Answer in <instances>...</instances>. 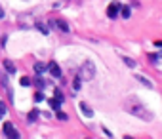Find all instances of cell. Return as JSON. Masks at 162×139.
<instances>
[{"label": "cell", "instance_id": "cell-23", "mask_svg": "<svg viewBox=\"0 0 162 139\" xmlns=\"http://www.w3.org/2000/svg\"><path fill=\"white\" fill-rule=\"evenodd\" d=\"M57 118H59V120H67V114L61 112V111H57Z\"/></svg>", "mask_w": 162, "mask_h": 139}, {"label": "cell", "instance_id": "cell-12", "mask_svg": "<svg viewBox=\"0 0 162 139\" xmlns=\"http://www.w3.org/2000/svg\"><path fill=\"white\" fill-rule=\"evenodd\" d=\"M135 78L143 84V86H147V88H153V82H151V80H147L145 76H141V74H135Z\"/></svg>", "mask_w": 162, "mask_h": 139}, {"label": "cell", "instance_id": "cell-9", "mask_svg": "<svg viewBox=\"0 0 162 139\" xmlns=\"http://www.w3.org/2000/svg\"><path fill=\"white\" fill-rule=\"evenodd\" d=\"M48 105H50L56 112H57V111H61V101H57L56 97H54V99H48Z\"/></svg>", "mask_w": 162, "mask_h": 139}, {"label": "cell", "instance_id": "cell-11", "mask_svg": "<svg viewBox=\"0 0 162 139\" xmlns=\"http://www.w3.org/2000/svg\"><path fill=\"white\" fill-rule=\"evenodd\" d=\"M46 67L48 65H44V63H34V73L36 74H44L46 73Z\"/></svg>", "mask_w": 162, "mask_h": 139}, {"label": "cell", "instance_id": "cell-6", "mask_svg": "<svg viewBox=\"0 0 162 139\" xmlns=\"http://www.w3.org/2000/svg\"><path fill=\"white\" fill-rule=\"evenodd\" d=\"M118 12H120V4H118V2H111L109 8H107V15L111 19H115L116 15H118Z\"/></svg>", "mask_w": 162, "mask_h": 139}, {"label": "cell", "instance_id": "cell-14", "mask_svg": "<svg viewBox=\"0 0 162 139\" xmlns=\"http://www.w3.org/2000/svg\"><path fill=\"white\" fill-rule=\"evenodd\" d=\"M73 88L76 90V92H78V90L82 88V78H80L78 74H76V76H74V80H73Z\"/></svg>", "mask_w": 162, "mask_h": 139}, {"label": "cell", "instance_id": "cell-5", "mask_svg": "<svg viewBox=\"0 0 162 139\" xmlns=\"http://www.w3.org/2000/svg\"><path fill=\"white\" fill-rule=\"evenodd\" d=\"M46 69L50 71V74L54 76V78H61V69H59V65H57L56 61H50Z\"/></svg>", "mask_w": 162, "mask_h": 139}, {"label": "cell", "instance_id": "cell-7", "mask_svg": "<svg viewBox=\"0 0 162 139\" xmlns=\"http://www.w3.org/2000/svg\"><path fill=\"white\" fill-rule=\"evenodd\" d=\"M80 112H82L84 116H88V118H92V116H93V111H92V109H90V107L86 105L84 101L80 103Z\"/></svg>", "mask_w": 162, "mask_h": 139}, {"label": "cell", "instance_id": "cell-10", "mask_svg": "<svg viewBox=\"0 0 162 139\" xmlns=\"http://www.w3.org/2000/svg\"><path fill=\"white\" fill-rule=\"evenodd\" d=\"M118 14H120L124 19H128L130 15H132V10H130V6H120V12H118Z\"/></svg>", "mask_w": 162, "mask_h": 139}, {"label": "cell", "instance_id": "cell-19", "mask_svg": "<svg viewBox=\"0 0 162 139\" xmlns=\"http://www.w3.org/2000/svg\"><path fill=\"white\" fill-rule=\"evenodd\" d=\"M31 82H32V80L29 78V76H23V78L19 80V84H21V86H31Z\"/></svg>", "mask_w": 162, "mask_h": 139}, {"label": "cell", "instance_id": "cell-22", "mask_svg": "<svg viewBox=\"0 0 162 139\" xmlns=\"http://www.w3.org/2000/svg\"><path fill=\"white\" fill-rule=\"evenodd\" d=\"M6 111H8V107H6V103H0V114H6Z\"/></svg>", "mask_w": 162, "mask_h": 139}, {"label": "cell", "instance_id": "cell-16", "mask_svg": "<svg viewBox=\"0 0 162 139\" xmlns=\"http://www.w3.org/2000/svg\"><path fill=\"white\" fill-rule=\"evenodd\" d=\"M54 97H56L57 99V101H61V103H63V93H61V90H54Z\"/></svg>", "mask_w": 162, "mask_h": 139}, {"label": "cell", "instance_id": "cell-26", "mask_svg": "<svg viewBox=\"0 0 162 139\" xmlns=\"http://www.w3.org/2000/svg\"><path fill=\"white\" fill-rule=\"evenodd\" d=\"M0 118H2V114H0Z\"/></svg>", "mask_w": 162, "mask_h": 139}, {"label": "cell", "instance_id": "cell-21", "mask_svg": "<svg viewBox=\"0 0 162 139\" xmlns=\"http://www.w3.org/2000/svg\"><path fill=\"white\" fill-rule=\"evenodd\" d=\"M149 59H151V63H154V65L158 63V55H157V53H151V55H149Z\"/></svg>", "mask_w": 162, "mask_h": 139}, {"label": "cell", "instance_id": "cell-20", "mask_svg": "<svg viewBox=\"0 0 162 139\" xmlns=\"http://www.w3.org/2000/svg\"><path fill=\"white\" fill-rule=\"evenodd\" d=\"M122 59H124V63H126L128 67H132V69L135 67V61H134V59H130V57H122Z\"/></svg>", "mask_w": 162, "mask_h": 139}, {"label": "cell", "instance_id": "cell-3", "mask_svg": "<svg viewBox=\"0 0 162 139\" xmlns=\"http://www.w3.org/2000/svg\"><path fill=\"white\" fill-rule=\"evenodd\" d=\"M4 134H6V137H12V139H19V137H21L19 131L14 128L12 122H6V124H4Z\"/></svg>", "mask_w": 162, "mask_h": 139}, {"label": "cell", "instance_id": "cell-1", "mask_svg": "<svg viewBox=\"0 0 162 139\" xmlns=\"http://www.w3.org/2000/svg\"><path fill=\"white\" fill-rule=\"evenodd\" d=\"M124 109L128 112H132L134 116H137V118H141V120H153V112H149L147 109H145V105L141 101H137L135 97H130L124 101Z\"/></svg>", "mask_w": 162, "mask_h": 139}, {"label": "cell", "instance_id": "cell-4", "mask_svg": "<svg viewBox=\"0 0 162 139\" xmlns=\"http://www.w3.org/2000/svg\"><path fill=\"white\" fill-rule=\"evenodd\" d=\"M50 27L51 29H59V31H63V33H69V31H71L69 25H67V21H63V19H51Z\"/></svg>", "mask_w": 162, "mask_h": 139}, {"label": "cell", "instance_id": "cell-17", "mask_svg": "<svg viewBox=\"0 0 162 139\" xmlns=\"http://www.w3.org/2000/svg\"><path fill=\"white\" fill-rule=\"evenodd\" d=\"M44 99H46V97H44V93H42V92H36V93H34V101H36V103L44 101Z\"/></svg>", "mask_w": 162, "mask_h": 139}, {"label": "cell", "instance_id": "cell-25", "mask_svg": "<svg viewBox=\"0 0 162 139\" xmlns=\"http://www.w3.org/2000/svg\"><path fill=\"white\" fill-rule=\"evenodd\" d=\"M0 19H4V10H2V6H0Z\"/></svg>", "mask_w": 162, "mask_h": 139}, {"label": "cell", "instance_id": "cell-8", "mask_svg": "<svg viewBox=\"0 0 162 139\" xmlns=\"http://www.w3.org/2000/svg\"><path fill=\"white\" fill-rule=\"evenodd\" d=\"M2 65H4V71H6V73H10V74H14L15 71H17V69H15V65H14L10 59H4V63H2Z\"/></svg>", "mask_w": 162, "mask_h": 139}, {"label": "cell", "instance_id": "cell-18", "mask_svg": "<svg viewBox=\"0 0 162 139\" xmlns=\"http://www.w3.org/2000/svg\"><path fill=\"white\" fill-rule=\"evenodd\" d=\"M38 118V111H31L29 112V122H34Z\"/></svg>", "mask_w": 162, "mask_h": 139}, {"label": "cell", "instance_id": "cell-24", "mask_svg": "<svg viewBox=\"0 0 162 139\" xmlns=\"http://www.w3.org/2000/svg\"><path fill=\"white\" fill-rule=\"evenodd\" d=\"M103 134H105L107 137H113V134H111V131H109V130H107V128H103Z\"/></svg>", "mask_w": 162, "mask_h": 139}, {"label": "cell", "instance_id": "cell-13", "mask_svg": "<svg viewBox=\"0 0 162 139\" xmlns=\"http://www.w3.org/2000/svg\"><path fill=\"white\" fill-rule=\"evenodd\" d=\"M34 86H36L38 90H42L44 86H46V82L42 80V74H36V78H34Z\"/></svg>", "mask_w": 162, "mask_h": 139}, {"label": "cell", "instance_id": "cell-2", "mask_svg": "<svg viewBox=\"0 0 162 139\" xmlns=\"http://www.w3.org/2000/svg\"><path fill=\"white\" fill-rule=\"evenodd\" d=\"M78 76H80L82 80H92L93 76H95V65H93L92 61H84L82 67H80Z\"/></svg>", "mask_w": 162, "mask_h": 139}, {"label": "cell", "instance_id": "cell-15", "mask_svg": "<svg viewBox=\"0 0 162 139\" xmlns=\"http://www.w3.org/2000/svg\"><path fill=\"white\" fill-rule=\"evenodd\" d=\"M36 29H38V31H40L42 34H48V33H50V29H46V27H44V25L40 23V21H38V23H36Z\"/></svg>", "mask_w": 162, "mask_h": 139}]
</instances>
